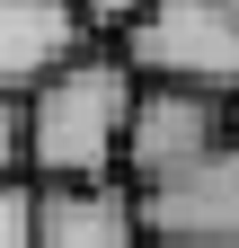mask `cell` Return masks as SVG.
I'll return each mask as SVG.
<instances>
[{
  "label": "cell",
  "mask_w": 239,
  "mask_h": 248,
  "mask_svg": "<svg viewBox=\"0 0 239 248\" xmlns=\"http://www.w3.org/2000/svg\"><path fill=\"white\" fill-rule=\"evenodd\" d=\"M133 71L106 45H89L80 62H62L27 107V186H106L124 160V115H133Z\"/></svg>",
  "instance_id": "cell-1"
},
{
  "label": "cell",
  "mask_w": 239,
  "mask_h": 248,
  "mask_svg": "<svg viewBox=\"0 0 239 248\" xmlns=\"http://www.w3.org/2000/svg\"><path fill=\"white\" fill-rule=\"evenodd\" d=\"M133 80L239 98V0H151L124 45H106Z\"/></svg>",
  "instance_id": "cell-2"
},
{
  "label": "cell",
  "mask_w": 239,
  "mask_h": 248,
  "mask_svg": "<svg viewBox=\"0 0 239 248\" xmlns=\"http://www.w3.org/2000/svg\"><path fill=\"white\" fill-rule=\"evenodd\" d=\"M230 142V98H204V89H168V80H142L133 89V115H124V160L115 177L133 186H160L177 169H195L204 151Z\"/></svg>",
  "instance_id": "cell-3"
},
{
  "label": "cell",
  "mask_w": 239,
  "mask_h": 248,
  "mask_svg": "<svg viewBox=\"0 0 239 248\" xmlns=\"http://www.w3.org/2000/svg\"><path fill=\"white\" fill-rule=\"evenodd\" d=\"M133 213H142V248H239V142L142 186Z\"/></svg>",
  "instance_id": "cell-4"
},
{
  "label": "cell",
  "mask_w": 239,
  "mask_h": 248,
  "mask_svg": "<svg viewBox=\"0 0 239 248\" xmlns=\"http://www.w3.org/2000/svg\"><path fill=\"white\" fill-rule=\"evenodd\" d=\"M80 53H89V36H80L71 0H0V98H36Z\"/></svg>",
  "instance_id": "cell-5"
},
{
  "label": "cell",
  "mask_w": 239,
  "mask_h": 248,
  "mask_svg": "<svg viewBox=\"0 0 239 248\" xmlns=\"http://www.w3.org/2000/svg\"><path fill=\"white\" fill-rule=\"evenodd\" d=\"M36 248H142L133 186H36Z\"/></svg>",
  "instance_id": "cell-6"
},
{
  "label": "cell",
  "mask_w": 239,
  "mask_h": 248,
  "mask_svg": "<svg viewBox=\"0 0 239 248\" xmlns=\"http://www.w3.org/2000/svg\"><path fill=\"white\" fill-rule=\"evenodd\" d=\"M71 9H80V36H89V45H124L151 0H71Z\"/></svg>",
  "instance_id": "cell-7"
},
{
  "label": "cell",
  "mask_w": 239,
  "mask_h": 248,
  "mask_svg": "<svg viewBox=\"0 0 239 248\" xmlns=\"http://www.w3.org/2000/svg\"><path fill=\"white\" fill-rule=\"evenodd\" d=\"M0 248H36V186L27 177L0 186Z\"/></svg>",
  "instance_id": "cell-8"
},
{
  "label": "cell",
  "mask_w": 239,
  "mask_h": 248,
  "mask_svg": "<svg viewBox=\"0 0 239 248\" xmlns=\"http://www.w3.org/2000/svg\"><path fill=\"white\" fill-rule=\"evenodd\" d=\"M9 177H27V107L0 98V186Z\"/></svg>",
  "instance_id": "cell-9"
},
{
  "label": "cell",
  "mask_w": 239,
  "mask_h": 248,
  "mask_svg": "<svg viewBox=\"0 0 239 248\" xmlns=\"http://www.w3.org/2000/svg\"><path fill=\"white\" fill-rule=\"evenodd\" d=\"M230 142H239V98H230Z\"/></svg>",
  "instance_id": "cell-10"
}]
</instances>
